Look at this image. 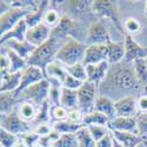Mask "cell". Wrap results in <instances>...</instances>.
<instances>
[{
    "label": "cell",
    "mask_w": 147,
    "mask_h": 147,
    "mask_svg": "<svg viewBox=\"0 0 147 147\" xmlns=\"http://www.w3.org/2000/svg\"><path fill=\"white\" fill-rule=\"evenodd\" d=\"M105 80L107 85L120 91H133L140 88V84L134 71V65L126 61L109 66Z\"/></svg>",
    "instance_id": "cell-1"
},
{
    "label": "cell",
    "mask_w": 147,
    "mask_h": 147,
    "mask_svg": "<svg viewBox=\"0 0 147 147\" xmlns=\"http://www.w3.org/2000/svg\"><path fill=\"white\" fill-rule=\"evenodd\" d=\"M65 42L66 41L59 40L57 38L51 36L46 42H44L39 47H36L35 51L31 54V57L27 59L28 66L38 67L45 73L47 66L51 63H53V61H55L58 51Z\"/></svg>",
    "instance_id": "cell-2"
},
{
    "label": "cell",
    "mask_w": 147,
    "mask_h": 147,
    "mask_svg": "<svg viewBox=\"0 0 147 147\" xmlns=\"http://www.w3.org/2000/svg\"><path fill=\"white\" fill-rule=\"evenodd\" d=\"M86 48H87L86 44L81 42L80 40L68 39L60 47V50L57 53L55 60L60 64L66 65V67L76 65V64H80L84 61Z\"/></svg>",
    "instance_id": "cell-3"
},
{
    "label": "cell",
    "mask_w": 147,
    "mask_h": 147,
    "mask_svg": "<svg viewBox=\"0 0 147 147\" xmlns=\"http://www.w3.org/2000/svg\"><path fill=\"white\" fill-rule=\"evenodd\" d=\"M92 11L100 18L109 20L124 34V36L126 35V32L124 28V21L121 20L119 4L117 1H113V0H94Z\"/></svg>",
    "instance_id": "cell-4"
},
{
    "label": "cell",
    "mask_w": 147,
    "mask_h": 147,
    "mask_svg": "<svg viewBox=\"0 0 147 147\" xmlns=\"http://www.w3.org/2000/svg\"><path fill=\"white\" fill-rule=\"evenodd\" d=\"M51 84L46 78L35 82L32 86L27 87L24 92L20 93V98L22 101H30L36 107H40L44 102L48 100Z\"/></svg>",
    "instance_id": "cell-5"
},
{
    "label": "cell",
    "mask_w": 147,
    "mask_h": 147,
    "mask_svg": "<svg viewBox=\"0 0 147 147\" xmlns=\"http://www.w3.org/2000/svg\"><path fill=\"white\" fill-rule=\"evenodd\" d=\"M98 92L99 86L90 81L84 82V85L78 90V108L84 114L94 111L95 100L99 96Z\"/></svg>",
    "instance_id": "cell-6"
},
{
    "label": "cell",
    "mask_w": 147,
    "mask_h": 147,
    "mask_svg": "<svg viewBox=\"0 0 147 147\" xmlns=\"http://www.w3.org/2000/svg\"><path fill=\"white\" fill-rule=\"evenodd\" d=\"M1 128L16 136H24L32 131L28 122L20 118L17 107L7 114H1Z\"/></svg>",
    "instance_id": "cell-7"
},
{
    "label": "cell",
    "mask_w": 147,
    "mask_h": 147,
    "mask_svg": "<svg viewBox=\"0 0 147 147\" xmlns=\"http://www.w3.org/2000/svg\"><path fill=\"white\" fill-rule=\"evenodd\" d=\"M79 28L80 25L77 20L72 19L67 14H64L61 16L59 24L52 30L51 36L63 41H67L68 39H74L76 34L79 32Z\"/></svg>",
    "instance_id": "cell-8"
},
{
    "label": "cell",
    "mask_w": 147,
    "mask_h": 147,
    "mask_svg": "<svg viewBox=\"0 0 147 147\" xmlns=\"http://www.w3.org/2000/svg\"><path fill=\"white\" fill-rule=\"evenodd\" d=\"M109 41H112L109 32L106 25L100 21H93L87 28L86 34V46L91 45H107Z\"/></svg>",
    "instance_id": "cell-9"
},
{
    "label": "cell",
    "mask_w": 147,
    "mask_h": 147,
    "mask_svg": "<svg viewBox=\"0 0 147 147\" xmlns=\"http://www.w3.org/2000/svg\"><path fill=\"white\" fill-rule=\"evenodd\" d=\"M33 9H25L20 7H12L6 13L0 16V35L9 32L19 21L25 19L26 16Z\"/></svg>",
    "instance_id": "cell-10"
},
{
    "label": "cell",
    "mask_w": 147,
    "mask_h": 147,
    "mask_svg": "<svg viewBox=\"0 0 147 147\" xmlns=\"http://www.w3.org/2000/svg\"><path fill=\"white\" fill-rule=\"evenodd\" d=\"M125 44V59L124 61L128 64H133L137 60H144L147 58V47L141 46L133 39V36L126 34L124 36Z\"/></svg>",
    "instance_id": "cell-11"
},
{
    "label": "cell",
    "mask_w": 147,
    "mask_h": 147,
    "mask_svg": "<svg viewBox=\"0 0 147 147\" xmlns=\"http://www.w3.org/2000/svg\"><path fill=\"white\" fill-rule=\"evenodd\" d=\"M117 117H136L138 109V99L133 95H125L114 101Z\"/></svg>",
    "instance_id": "cell-12"
},
{
    "label": "cell",
    "mask_w": 147,
    "mask_h": 147,
    "mask_svg": "<svg viewBox=\"0 0 147 147\" xmlns=\"http://www.w3.org/2000/svg\"><path fill=\"white\" fill-rule=\"evenodd\" d=\"M45 79V73L34 66H27L25 69L21 72V81H20V86L16 91L18 95H20L21 92H24L27 87L32 86L35 82H38L40 80Z\"/></svg>",
    "instance_id": "cell-13"
},
{
    "label": "cell",
    "mask_w": 147,
    "mask_h": 147,
    "mask_svg": "<svg viewBox=\"0 0 147 147\" xmlns=\"http://www.w3.org/2000/svg\"><path fill=\"white\" fill-rule=\"evenodd\" d=\"M51 34H52V28L48 27L45 22H41L38 26L28 28L26 34V40L31 42L33 46L39 47L51 38Z\"/></svg>",
    "instance_id": "cell-14"
},
{
    "label": "cell",
    "mask_w": 147,
    "mask_h": 147,
    "mask_svg": "<svg viewBox=\"0 0 147 147\" xmlns=\"http://www.w3.org/2000/svg\"><path fill=\"white\" fill-rule=\"evenodd\" d=\"M107 57H108V52L106 45H91L87 46L86 48L82 64L85 66L100 64L102 61H108Z\"/></svg>",
    "instance_id": "cell-15"
},
{
    "label": "cell",
    "mask_w": 147,
    "mask_h": 147,
    "mask_svg": "<svg viewBox=\"0 0 147 147\" xmlns=\"http://www.w3.org/2000/svg\"><path fill=\"white\" fill-rule=\"evenodd\" d=\"M109 66L111 65H109L108 61H102V63L95 64V65H87L86 66L87 81L93 82L96 86H99L100 82L106 79Z\"/></svg>",
    "instance_id": "cell-16"
},
{
    "label": "cell",
    "mask_w": 147,
    "mask_h": 147,
    "mask_svg": "<svg viewBox=\"0 0 147 147\" xmlns=\"http://www.w3.org/2000/svg\"><path fill=\"white\" fill-rule=\"evenodd\" d=\"M108 127L111 131L131 132L138 134L136 117H115L114 119L109 120Z\"/></svg>",
    "instance_id": "cell-17"
},
{
    "label": "cell",
    "mask_w": 147,
    "mask_h": 147,
    "mask_svg": "<svg viewBox=\"0 0 147 147\" xmlns=\"http://www.w3.org/2000/svg\"><path fill=\"white\" fill-rule=\"evenodd\" d=\"M27 31H28V26H27V24H26V20L22 19L9 32H7L6 34L0 36V44H1V46H3V45H5L9 40L25 41L26 40Z\"/></svg>",
    "instance_id": "cell-18"
},
{
    "label": "cell",
    "mask_w": 147,
    "mask_h": 147,
    "mask_svg": "<svg viewBox=\"0 0 147 147\" xmlns=\"http://www.w3.org/2000/svg\"><path fill=\"white\" fill-rule=\"evenodd\" d=\"M112 136L114 139L120 142L124 147H139L141 145H146L147 141L142 139L140 136L136 133H131V132H119V131H111Z\"/></svg>",
    "instance_id": "cell-19"
},
{
    "label": "cell",
    "mask_w": 147,
    "mask_h": 147,
    "mask_svg": "<svg viewBox=\"0 0 147 147\" xmlns=\"http://www.w3.org/2000/svg\"><path fill=\"white\" fill-rule=\"evenodd\" d=\"M48 8H50V1H46V0L39 1L38 7L31 11L25 18L28 28L35 27V26L40 25L41 22H44V17H45V13Z\"/></svg>",
    "instance_id": "cell-20"
},
{
    "label": "cell",
    "mask_w": 147,
    "mask_h": 147,
    "mask_svg": "<svg viewBox=\"0 0 147 147\" xmlns=\"http://www.w3.org/2000/svg\"><path fill=\"white\" fill-rule=\"evenodd\" d=\"M0 92H16L21 81V72L19 73H5L0 74Z\"/></svg>",
    "instance_id": "cell-21"
},
{
    "label": "cell",
    "mask_w": 147,
    "mask_h": 147,
    "mask_svg": "<svg viewBox=\"0 0 147 147\" xmlns=\"http://www.w3.org/2000/svg\"><path fill=\"white\" fill-rule=\"evenodd\" d=\"M21 101L20 95L16 92H4L0 94V112L1 114H7L18 107Z\"/></svg>",
    "instance_id": "cell-22"
},
{
    "label": "cell",
    "mask_w": 147,
    "mask_h": 147,
    "mask_svg": "<svg viewBox=\"0 0 147 147\" xmlns=\"http://www.w3.org/2000/svg\"><path fill=\"white\" fill-rule=\"evenodd\" d=\"M107 52L108 57L107 60L109 65H115L119 64L125 59V44L118 42V41H109L107 45Z\"/></svg>",
    "instance_id": "cell-23"
},
{
    "label": "cell",
    "mask_w": 147,
    "mask_h": 147,
    "mask_svg": "<svg viewBox=\"0 0 147 147\" xmlns=\"http://www.w3.org/2000/svg\"><path fill=\"white\" fill-rule=\"evenodd\" d=\"M94 111H98L99 113L108 117L109 120H112L117 117L115 114V107H114V101H112L108 96L106 95H99L95 100V106Z\"/></svg>",
    "instance_id": "cell-24"
},
{
    "label": "cell",
    "mask_w": 147,
    "mask_h": 147,
    "mask_svg": "<svg viewBox=\"0 0 147 147\" xmlns=\"http://www.w3.org/2000/svg\"><path fill=\"white\" fill-rule=\"evenodd\" d=\"M9 50H12L13 52H16L17 54H19L20 57H22L24 59H28L31 57V54L35 51V46H33L31 42H28L27 40L25 41H17V40H9L7 41L5 45H3Z\"/></svg>",
    "instance_id": "cell-25"
},
{
    "label": "cell",
    "mask_w": 147,
    "mask_h": 147,
    "mask_svg": "<svg viewBox=\"0 0 147 147\" xmlns=\"http://www.w3.org/2000/svg\"><path fill=\"white\" fill-rule=\"evenodd\" d=\"M1 48L5 50V53L7 54L8 59H9V64H11V67H9V72L11 73H19V72H22L27 66H28V63L26 59H24L22 57H20L19 54H17L16 52H13L9 48L5 47V46H1Z\"/></svg>",
    "instance_id": "cell-26"
},
{
    "label": "cell",
    "mask_w": 147,
    "mask_h": 147,
    "mask_svg": "<svg viewBox=\"0 0 147 147\" xmlns=\"http://www.w3.org/2000/svg\"><path fill=\"white\" fill-rule=\"evenodd\" d=\"M60 106L65 107L67 111L78 109V91L63 87L60 98Z\"/></svg>",
    "instance_id": "cell-27"
},
{
    "label": "cell",
    "mask_w": 147,
    "mask_h": 147,
    "mask_svg": "<svg viewBox=\"0 0 147 147\" xmlns=\"http://www.w3.org/2000/svg\"><path fill=\"white\" fill-rule=\"evenodd\" d=\"M67 74H68V73H67L66 67L61 66L60 63H58L57 60L48 65L47 68H46V71H45V78H52V79H55V80L60 81L61 84L65 81Z\"/></svg>",
    "instance_id": "cell-28"
},
{
    "label": "cell",
    "mask_w": 147,
    "mask_h": 147,
    "mask_svg": "<svg viewBox=\"0 0 147 147\" xmlns=\"http://www.w3.org/2000/svg\"><path fill=\"white\" fill-rule=\"evenodd\" d=\"M18 113L20 115V118L26 121V122H33L35 120L36 117V112H38V107L35 105H33L30 101H21L18 105Z\"/></svg>",
    "instance_id": "cell-29"
},
{
    "label": "cell",
    "mask_w": 147,
    "mask_h": 147,
    "mask_svg": "<svg viewBox=\"0 0 147 147\" xmlns=\"http://www.w3.org/2000/svg\"><path fill=\"white\" fill-rule=\"evenodd\" d=\"M109 124V119L108 117L99 113L98 111H92L90 113H86L84 114V118H82V125L84 126H94V125H105V126H108Z\"/></svg>",
    "instance_id": "cell-30"
},
{
    "label": "cell",
    "mask_w": 147,
    "mask_h": 147,
    "mask_svg": "<svg viewBox=\"0 0 147 147\" xmlns=\"http://www.w3.org/2000/svg\"><path fill=\"white\" fill-rule=\"evenodd\" d=\"M84 125L80 124H74L69 120H64V121H58L52 124V127L54 131H57L60 134H68V133H73L76 134Z\"/></svg>",
    "instance_id": "cell-31"
},
{
    "label": "cell",
    "mask_w": 147,
    "mask_h": 147,
    "mask_svg": "<svg viewBox=\"0 0 147 147\" xmlns=\"http://www.w3.org/2000/svg\"><path fill=\"white\" fill-rule=\"evenodd\" d=\"M133 65H134V71H136V76L140 86L147 93V65L145 63V59L134 61Z\"/></svg>",
    "instance_id": "cell-32"
},
{
    "label": "cell",
    "mask_w": 147,
    "mask_h": 147,
    "mask_svg": "<svg viewBox=\"0 0 147 147\" xmlns=\"http://www.w3.org/2000/svg\"><path fill=\"white\" fill-rule=\"evenodd\" d=\"M76 136H77V139H78L79 147H95L96 141L92 137V134H91L88 127L82 126L76 133Z\"/></svg>",
    "instance_id": "cell-33"
},
{
    "label": "cell",
    "mask_w": 147,
    "mask_h": 147,
    "mask_svg": "<svg viewBox=\"0 0 147 147\" xmlns=\"http://www.w3.org/2000/svg\"><path fill=\"white\" fill-rule=\"evenodd\" d=\"M51 107L52 106L48 102V100L44 102L40 107H38V112H36V117L33 124L36 126L41 124H48V121L51 120Z\"/></svg>",
    "instance_id": "cell-34"
},
{
    "label": "cell",
    "mask_w": 147,
    "mask_h": 147,
    "mask_svg": "<svg viewBox=\"0 0 147 147\" xmlns=\"http://www.w3.org/2000/svg\"><path fill=\"white\" fill-rule=\"evenodd\" d=\"M67 73L69 76H72L73 78H76L82 82H86L87 81V72H86V66H85L82 63L80 64H76V65H72L66 67Z\"/></svg>",
    "instance_id": "cell-35"
},
{
    "label": "cell",
    "mask_w": 147,
    "mask_h": 147,
    "mask_svg": "<svg viewBox=\"0 0 147 147\" xmlns=\"http://www.w3.org/2000/svg\"><path fill=\"white\" fill-rule=\"evenodd\" d=\"M66 4L76 12V13H86L92 9L93 1L91 0H69Z\"/></svg>",
    "instance_id": "cell-36"
},
{
    "label": "cell",
    "mask_w": 147,
    "mask_h": 147,
    "mask_svg": "<svg viewBox=\"0 0 147 147\" xmlns=\"http://www.w3.org/2000/svg\"><path fill=\"white\" fill-rule=\"evenodd\" d=\"M53 147H79L77 136L73 133L61 134L58 141L53 145Z\"/></svg>",
    "instance_id": "cell-37"
},
{
    "label": "cell",
    "mask_w": 147,
    "mask_h": 147,
    "mask_svg": "<svg viewBox=\"0 0 147 147\" xmlns=\"http://www.w3.org/2000/svg\"><path fill=\"white\" fill-rule=\"evenodd\" d=\"M61 19V16L59 14V12L54 8V7H50L47 11H46V13H45V17H44V22L46 24V25L50 27V28H54L59 21Z\"/></svg>",
    "instance_id": "cell-38"
},
{
    "label": "cell",
    "mask_w": 147,
    "mask_h": 147,
    "mask_svg": "<svg viewBox=\"0 0 147 147\" xmlns=\"http://www.w3.org/2000/svg\"><path fill=\"white\" fill-rule=\"evenodd\" d=\"M18 140L19 138L16 134L9 133L4 128L0 129V142H1L0 147H14Z\"/></svg>",
    "instance_id": "cell-39"
},
{
    "label": "cell",
    "mask_w": 147,
    "mask_h": 147,
    "mask_svg": "<svg viewBox=\"0 0 147 147\" xmlns=\"http://www.w3.org/2000/svg\"><path fill=\"white\" fill-rule=\"evenodd\" d=\"M124 28L126 34H138L141 31V24L138 19H136L134 17H128L125 21H124Z\"/></svg>",
    "instance_id": "cell-40"
},
{
    "label": "cell",
    "mask_w": 147,
    "mask_h": 147,
    "mask_svg": "<svg viewBox=\"0 0 147 147\" xmlns=\"http://www.w3.org/2000/svg\"><path fill=\"white\" fill-rule=\"evenodd\" d=\"M68 113L69 111L63 106H52L51 107V120L54 122L58 121H64L68 119Z\"/></svg>",
    "instance_id": "cell-41"
},
{
    "label": "cell",
    "mask_w": 147,
    "mask_h": 147,
    "mask_svg": "<svg viewBox=\"0 0 147 147\" xmlns=\"http://www.w3.org/2000/svg\"><path fill=\"white\" fill-rule=\"evenodd\" d=\"M138 136L147 141V113H139L136 115Z\"/></svg>",
    "instance_id": "cell-42"
},
{
    "label": "cell",
    "mask_w": 147,
    "mask_h": 147,
    "mask_svg": "<svg viewBox=\"0 0 147 147\" xmlns=\"http://www.w3.org/2000/svg\"><path fill=\"white\" fill-rule=\"evenodd\" d=\"M88 129L92 134V137L94 138L95 141H99L101 140L102 138H105L107 134L111 132L108 126H105V125H94V126H88Z\"/></svg>",
    "instance_id": "cell-43"
},
{
    "label": "cell",
    "mask_w": 147,
    "mask_h": 147,
    "mask_svg": "<svg viewBox=\"0 0 147 147\" xmlns=\"http://www.w3.org/2000/svg\"><path fill=\"white\" fill-rule=\"evenodd\" d=\"M61 90H63V86H59V85H51L50 94H48V102L51 104V106H60Z\"/></svg>",
    "instance_id": "cell-44"
},
{
    "label": "cell",
    "mask_w": 147,
    "mask_h": 147,
    "mask_svg": "<svg viewBox=\"0 0 147 147\" xmlns=\"http://www.w3.org/2000/svg\"><path fill=\"white\" fill-rule=\"evenodd\" d=\"M61 134L58 133L57 131L52 129V132L50 134H47V136H44V137H40V140L38 142L39 146L41 147H53V145L58 141V139L60 138Z\"/></svg>",
    "instance_id": "cell-45"
},
{
    "label": "cell",
    "mask_w": 147,
    "mask_h": 147,
    "mask_svg": "<svg viewBox=\"0 0 147 147\" xmlns=\"http://www.w3.org/2000/svg\"><path fill=\"white\" fill-rule=\"evenodd\" d=\"M82 85H84L82 81H80V80H78L76 78H73L72 76L67 74L65 81L63 82V87H66V88H69V90H77L78 91L82 86Z\"/></svg>",
    "instance_id": "cell-46"
},
{
    "label": "cell",
    "mask_w": 147,
    "mask_h": 147,
    "mask_svg": "<svg viewBox=\"0 0 147 147\" xmlns=\"http://www.w3.org/2000/svg\"><path fill=\"white\" fill-rule=\"evenodd\" d=\"M21 139L25 141V144L28 147H32V146L38 145V142L40 140V136H38L34 131H31V132H28L26 134H24V136H21Z\"/></svg>",
    "instance_id": "cell-47"
},
{
    "label": "cell",
    "mask_w": 147,
    "mask_h": 147,
    "mask_svg": "<svg viewBox=\"0 0 147 147\" xmlns=\"http://www.w3.org/2000/svg\"><path fill=\"white\" fill-rule=\"evenodd\" d=\"M9 59L7 57V54L5 53V51H1V54H0V74H5V73L9 72Z\"/></svg>",
    "instance_id": "cell-48"
},
{
    "label": "cell",
    "mask_w": 147,
    "mask_h": 147,
    "mask_svg": "<svg viewBox=\"0 0 147 147\" xmlns=\"http://www.w3.org/2000/svg\"><path fill=\"white\" fill-rule=\"evenodd\" d=\"M82 118H84V113L78 108V109H73V111H69V113H68V119H67V120L74 122V124H80V125H82Z\"/></svg>",
    "instance_id": "cell-49"
},
{
    "label": "cell",
    "mask_w": 147,
    "mask_h": 147,
    "mask_svg": "<svg viewBox=\"0 0 147 147\" xmlns=\"http://www.w3.org/2000/svg\"><path fill=\"white\" fill-rule=\"evenodd\" d=\"M113 144H114V138L112 136V133L109 132L105 138H102L99 141H96L95 147H113Z\"/></svg>",
    "instance_id": "cell-50"
},
{
    "label": "cell",
    "mask_w": 147,
    "mask_h": 147,
    "mask_svg": "<svg viewBox=\"0 0 147 147\" xmlns=\"http://www.w3.org/2000/svg\"><path fill=\"white\" fill-rule=\"evenodd\" d=\"M53 127H51L48 124H41V125H38L33 131L38 134L40 137H44V136H47V134H50L52 132Z\"/></svg>",
    "instance_id": "cell-51"
},
{
    "label": "cell",
    "mask_w": 147,
    "mask_h": 147,
    "mask_svg": "<svg viewBox=\"0 0 147 147\" xmlns=\"http://www.w3.org/2000/svg\"><path fill=\"white\" fill-rule=\"evenodd\" d=\"M138 109L140 113H147V94L139 96L138 99Z\"/></svg>",
    "instance_id": "cell-52"
},
{
    "label": "cell",
    "mask_w": 147,
    "mask_h": 147,
    "mask_svg": "<svg viewBox=\"0 0 147 147\" xmlns=\"http://www.w3.org/2000/svg\"><path fill=\"white\" fill-rule=\"evenodd\" d=\"M14 147H28V146L25 144V141H24V140L20 138V139L18 140V142L16 144V146H14Z\"/></svg>",
    "instance_id": "cell-53"
},
{
    "label": "cell",
    "mask_w": 147,
    "mask_h": 147,
    "mask_svg": "<svg viewBox=\"0 0 147 147\" xmlns=\"http://www.w3.org/2000/svg\"><path fill=\"white\" fill-rule=\"evenodd\" d=\"M113 138H114V137H113ZM113 147H124V146H122L120 142H118V141L114 139V144H113Z\"/></svg>",
    "instance_id": "cell-54"
},
{
    "label": "cell",
    "mask_w": 147,
    "mask_h": 147,
    "mask_svg": "<svg viewBox=\"0 0 147 147\" xmlns=\"http://www.w3.org/2000/svg\"><path fill=\"white\" fill-rule=\"evenodd\" d=\"M145 16L147 18V1H145Z\"/></svg>",
    "instance_id": "cell-55"
},
{
    "label": "cell",
    "mask_w": 147,
    "mask_h": 147,
    "mask_svg": "<svg viewBox=\"0 0 147 147\" xmlns=\"http://www.w3.org/2000/svg\"><path fill=\"white\" fill-rule=\"evenodd\" d=\"M32 147H41V146H39V145H35V146H32Z\"/></svg>",
    "instance_id": "cell-56"
},
{
    "label": "cell",
    "mask_w": 147,
    "mask_h": 147,
    "mask_svg": "<svg viewBox=\"0 0 147 147\" xmlns=\"http://www.w3.org/2000/svg\"><path fill=\"white\" fill-rule=\"evenodd\" d=\"M145 63H146V65H147V58H146V59H145Z\"/></svg>",
    "instance_id": "cell-57"
}]
</instances>
